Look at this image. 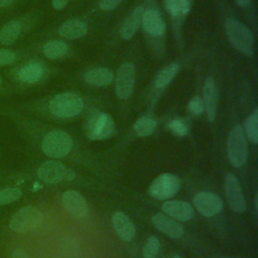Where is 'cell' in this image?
<instances>
[{
	"instance_id": "16",
	"label": "cell",
	"mask_w": 258,
	"mask_h": 258,
	"mask_svg": "<svg viewBox=\"0 0 258 258\" xmlns=\"http://www.w3.org/2000/svg\"><path fill=\"white\" fill-rule=\"evenodd\" d=\"M112 226L117 235L124 241H131L135 236V226L122 212H116L112 216Z\"/></svg>"
},
{
	"instance_id": "10",
	"label": "cell",
	"mask_w": 258,
	"mask_h": 258,
	"mask_svg": "<svg viewBox=\"0 0 258 258\" xmlns=\"http://www.w3.org/2000/svg\"><path fill=\"white\" fill-rule=\"evenodd\" d=\"M225 191L231 209L237 213H244L246 211V202L240 183L232 173H228L225 177Z\"/></svg>"
},
{
	"instance_id": "15",
	"label": "cell",
	"mask_w": 258,
	"mask_h": 258,
	"mask_svg": "<svg viewBox=\"0 0 258 258\" xmlns=\"http://www.w3.org/2000/svg\"><path fill=\"white\" fill-rule=\"evenodd\" d=\"M141 23L144 30L152 36H161L165 31V23L160 13L155 9L144 11Z\"/></svg>"
},
{
	"instance_id": "11",
	"label": "cell",
	"mask_w": 258,
	"mask_h": 258,
	"mask_svg": "<svg viewBox=\"0 0 258 258\" xmlns=\"http://www.w3.org/2000/svg\"><path fill=\"white\" fill-rule=\"evenodd\" d=\"M196 209L205 217H213L223 210L222 200L214 192L201 191L194 198Z\"/></svg>"
},
{
	"instance_id": "6",
	"label": "cell",
	"mask_w": 258,
	"mask_h": 258,
	"mask_svg": "<svg viewBox=\"0 0 258 258\" xmlns=\"http://www.w3.org/2000/svg\"><path fill=\"white\" fill-rule=\"evenodd\" d=\"M75 175L76 173L73 169L55 160H47L43 162L37 170V176L46 183L73 180Z\"/></svg>"
},
{
	"instance_id": "23",
	"label": "cell",
	"mask_w": 258,
	"mask_h": 258,
	"mask_svg": "<svg viewBox=\"0 0 258 258\" xmlns=\"http://www.w3.org/2000/svg\"><path fill=\"white\" fill-rule=\"evenodd\" d=\"M43 75V68L37 62H29L19 71V79L25 83L37 82Z\"/></svg>"
},
{
	"instance_id": "14",
	"label": "cell",
	"mask_w": 258,
	"mask_h": 258,
	"mask_svg": "<svg viewBox=\"0 0 258 258\" xmlns=\"http://www.w3.org/2000/svg\"><path fill=\"white\" fill-rule=\"evenodd\" d=\"M162 211L178 221H188L195 214L191 205L182 201H167L162 204Z\"/></svg>"
},
{
	"instance_id": "33",
	"label": "cell",
	"mask_w": 258,
	"mask_h": 258,
	"mask_svg": "<svg viewBox=\"0 0 258 258\" xmlns=\"http://www.w3.org/2000/svg\"><path fill=\"white\" fill-rule=\"evenodd\" d=\"M122 0H100L99 1V6L102 10L109 11L115 9L121 2Z\"/></svg>"
},
{
	"instance_id": "13",
	"label": "cell",
	"mask_w": 258,
	"mask_h": 258,
	"mask_svg": "<svg viewBox=\"0 0 258 258\" xmlns=\"http://www.w3.org/2000/svg\"><path fill=\"white\" fill-rule=\"evenodd\" d=\"M153 226L172 239H178L183 234V227L166 215L157 213L152 217Z\"/></svg>"
},
{
	"instance_id": "39",
	"label": "cell",
	"mask_w": 258,
	"mask_h": 258,
	"mask_svg": "<svg viewBox=\"0 0 258 258\" xmlns=\"http://www.w3.org/2000/svg\"><path fill=\"white\" fill-rule=\"evenodd\" d=\"M173 258H180V257H178V256H175V257H173Z\"/></svg>"
},
{
	"instance_id": "32",
	"label": "cell",
	"mask_w": 258,
	"mask_h": 258,
	"mask_svg": "<svg viewBox=\"0 0 258 258\" xmlns=\"http://www.w3.org/2000/svg\"><path fill=\"white\" fill-rule=\"evenodd\" d=\"M16 58L13 51L9 49H0V66H7L12 63Z\"/></svg>"
},
{
	"instance_id": "34",
	"label": "cell",
	"mask_w": 258,
	"mask_h": 258,
	"mask_svg": "<svg viewBox=\"0 0 258 258\" xmlns=\"http://www.w3.org/2000/svg\"><path fill=\"white\" fill-rule=\"evenodd\" d=\"M69 0H52V7L56 10H60L66 7Z\"/></svg>"
},
{
	"instance_id": "28",
	"label": "cell",
	"mask_w": 258,
	"mask_h": 258,
	"mask_svg": "<svg viewBox=\"0 0 258 258\" xmlns=\"http://www.w3.org/2000/svg\"><path fill=\"white\" fill-rule=\"evenodd\" d=\"M22 195V191L17 187H7L0 189V206L7 205L18 200Z\"/></svg>"
},
{
	"instance_id": "26",
	"label": "cell",
	"mask_w": 258,
	"mask_h": 258,
	"mask_svg": "<svg viewBox=\"0 0 258 258\" xmlns=\"http://www.w3.org/2000/svg\"><path fill=\"white\" fill-rule=\"evenodd\" d=\"M156 127V122L150 117H141L139 118L133 126L135 133L140 137H146L153 133Z\"/></svg>"
},
{
	"instance_id": "29",
	"label": "cell",
	"mask_w": 258,
	"mask_h": 258,
	"mask_svg": "<svg viewBox=\"0 0 258 258\" xmlns=\"http://www.w3.org/2000/svg\"><path fill=\"white\" fill-rule=\"evenodd\" d=\"M159 251V241L156 237H149L143 246V257L144 258H155Z\"/></svg>"
},
{
	"instance_id": "31",
	"label": "cell",
	"mask_w": 258,
	"mask_h": 258,
	"mask_svg": "<svg viewBox=\"0 0 258 258\" xmlns=\"http://www.w3.org/2000/svg\"><path fill=\"white\" fill-rule=\"evenodd\" d=\"M188 110L190 113L196 114V115H200L204 112L205 110V106H204V102L203 100L196 96L194 98H191V100L188 103Z\"/></svg>"
},
{
	"instance_id": "12",
	"label": "cell",
	"mask_w": 258,
	"mask_h": 258,
	"mask_svg": "<svg viewBox=\"0 0 258 258\" xmlns=\"http://www.w3.org/2000/svg\"><path fill=\"white\" fill-rule=\"evenodd\" d=\"M68 212L77 218H83L88 213V205L84 197L76 190H67L61 197Z\"/></svg>"
},
{
	"instance_id": "18",
	"label": "cell",
	"mask_w": 258,
	"mask_h": 258,
	"mask_svg": "<svg viewBox=\"0 0 258 258\" xmlns=\"http://www.w3.org/2000/svg\"><path fill=\"white\" fill-rule=\"evenodd\" d=\"M58 33L68 39L80 38L87 33V25L80 19L71 18L59 26Z\"/></svg>"
},
{
	"instance_id": "8",
	"label": "cell",
	"mask_w": 258,
	"mask_h": 258,
	"mask_svg": "<svg viewBox=\"0 0 258 258\" xmlns=\"http://www.w3.org/2000/svg\"><path fill=\"white\" fill-rule=\"evenodd\" d=\"M180 187L179 178L171 173H162L158 175L149 185L148 194L159 201L167 200L173 197Z\"/></svg>"
},
{
	"instance_id": "20",
	"label": "cell",
	"mask_w": 258,
	"mask_h": 258,
	"mask_svg": "<svg viewBox=\"0 0 258 258\" xmlns=\"http://www.w3.org/2000/svg\"><path fill=\"white\" fill-rule=\"evenodd\" d=\"M191 0H164L166 10L171 14L175 25L179 24L190 9Z\"/></svg>"
},
{
	"instance_id": "1",
	"label": "cell",
	"mask_w": 258,
	"mask_h": 258,
	"mask_svg": "<svg viewBox=\"0 0 258 258\" xmlns=\"http://www.w3.org/2000/svg\"><path fill=\"white\" fill-rule=\"evenodd\" d=\"M225 28L232 44L244 54L252 55L254 39L251 31L235 18H227Z\"/></svg>"
},
{
	"instance_id": "4",
	"label": "cell",
	"mask_w": 258,
	"mask_h": 258,
	"mask_svg": "<svg viewBox=\"0 0 258 258\" xmlns=\"http://www.w3.org/2000/svg\"><path fill=\"white\" fill-rule=\"evenodd\" d=\"M227 150L230 163L234 167H241L245 164L248 156V146L244 131L240 125L235 126L229 133Z\"/></svg>"
},
{
	"instance_id": "2",
	"label": "cell",
	"mask_w": 258,
	"mask_h": 258,
	"mask_svg": "<svg viewBox=\"0 0 258 258\" xmlns=\"http://www.w3.org/2000/svg\"><path fill=\"white\" fill-rule=\"evenodd\" d=\"M73 148L71 136L61 131L53 130L44 135L41 141V149L49 157L61 158L70 153Z\"/></svg>"
},
{
	"instance_id": "30",
	"label": "cell",
	"mask_w": 258,
	"mask_h": 258,
	"mask_svg": "<svg viewBox=\"0 0 258 258\" xmlns=\"http://www.w3.org/2000/svg\"><path fill=\"white\" fill-rule=\"evenodd\" d=\"M168 127L175 135L180 136V137L186 135L187 130H188L187 125L180 119H174V120L170 121L168 124Z\"/></svg>"
},
{
	"instance_id": "21",
	"label": "cell",
	"mask_w": 258,
	"mask_h": 258,
	"mask_svg": "<svg viewBox=\"0 0 258 258\" xmlns=\"http://www.w3.org/2000/svg\"><path fill=\"white\" fill-rule=\"evenodd\" d=\"M113 81V73L107 68L94 69L86 73L85 82L92 86L102 87L111 84Z\"/></svg>"
},
{
	"instance_id": "7",
	"label": "cell",
	"mask_w": 258,
	"mask_h": 258,
	"mask_svg": "<svg viewBox=\"0 0 258 258\" xmlns=\"http://www.w3.org/2000/svg\"><path fill=\"white\" fill-rule=\"evenodd\" d=\"M41 219V213L37 208L33 206H25L13 215L9 227L16 233H25L38 226Z\"/></svg>"
},
{
	"instance_id": "17",
	"label": "cell",
	"mask_w": 258,
	"mask_h": 258,
	"mask_svg": "<svg viewBox=\"0 0 258 258\" xmlns=\"http://www.w3.org/2000/svg\"><path fill=\"white\" fill-rule=\"evenodd\" d=\"M204 106L207 112V117L210 122H213L216 118L218 92L213 78L209 77L204 85Z\"/></svg>"
},
{
	"instance_id": "25",
	"label": "cell",
	"mask_w": 258,
	"mask_h": 258,
	"mask_svg": "<svg viewBox=\"0 0 258 258\" xmlns=\"http://www.w3.org/2000/svg\"><path fill=\"white\" fill-rule=\"evenodd\" d=\"M178 70L179 67L177 63H171L165 67L156 75L154 79V86L159 89L166 87L170 83V81L175 77Z\"/></svg>"
},
{
	"instance_id": "27",
	"label": "cell",
	"mask_w": 258,
	"mask_h": 258,
	"mask_svg": "<svg viewBox=\"0 0 258 258\" xmlns=\"http://www.w3.org/2000/svg\"><path fill=\"white\" fill-rule=\"evenodd\" d=\"M245 132L248 139L254 143H258V110L256 109L245 121Z\"/></svg>"
},
{
	"instance_id": "22",
	"label": "cell",
	"mask_w": 258,
	"mask_h": 258,
	"mask_svg": "<svg viewBox=\"0 0 258 258\" xmlns=\"http://www.w3.org/2000/svg\"><path fill=\"white\" fill-rule=\"evenodd\" d=\"M21 24L17 20H12L4 24L0 29V43L4 45L12 44L20 35Z\"/></svg>"
},
{
	"instance_id": "19",
	"label": "cell",
	"mask_w": 258,
	"mask_h": 258,
	"mask_svg": "<svg viewBox=\"0 0 258 258\" xmlns=\"http://www.w3.org/2000/svg\"><path fill=\"white\" fill-rule=\"evenodd\" d=\"M143 12H144L143 7L138 6L133 10L131 15L127 17V19L124 21L120 30V34L124 39H129L136 33L141 23Z\"/></svg>"
},
{
	"instance_id": "37",
	"label": "cell",
	"mask_w": 258,
	"mask_h": 258,
	"mask_svg": "<svg viewBox=\"0 0 258 258\" xmlns=\"http://www.w3.org/2000/svg\"><path fill=\"white\" fill-rule=\"evenodd\" d=\"M249 1H250V0H236L237 4H238V5H240V6H242V7L247 6V5H248V3H249Z\"/></svg>"
},
{
	"instance_id": "40",
	"label": "cell",
	"mask_w": 258,
	"mask_h": 258,
	"mask_svg": "<svg viewBox=\"0 0 258 258\" xmlns=\"http://www.w3.org/2000/svg\"><path fill=\"white\" fill-rule=\"evenodd\" d=\"M0 85H1V77H0Z\"/></svg>"
},
{
	"instance_id": "24",
	"label": "cell",
	"mask_w": 258,
	"mask_h": 258,
	"mask_svg": "<svg viewBox=\"0 0 258 258\" xmlns=\"http://www.w3.org/2000/svg\"><path fill=\"white\" fill-rule=\"evenodd\" d=\"M68 51V44L61 40H49L43 45V53L48 58H59Z\"/></svg>"
},
{
	"instance_id": "5",
	"label": "cell",
	"mask_w": 258,
	"mask_h": 258,
	"mask_svg": "<svg viewBox=\"0 0 258 258\" xmlns=\"http://www.w3.org/2000/svg\"><path fill=\"white\" fill-rule=\"evenodd\" d=\"M115 123L113 118L104 112L94 114L87 123L86 134L91 140H104L113 135Z\"/></svg>"
},
{
	"instance_id": "38",
	"label": "cell",
	"mask_w": 258,
	"mask_h": 258,
	"mask_svg": "<svg viewBox=\"0 0 258 258\" xmlns=\"http://www.w3.org/2000/svg\"><path fill=\"white\" fill-rule=\"evenodd\" d=\"M255 210H256V212L258 211V197L257 196L255 198Z\"/></svg>"
},
{
	"instance_id": "3",
	"label": "cell",
	"mask_w": 258,
	"mask_h": 258,
	"mask_svg": "<svg viewBox=\"0 0 258 258\" xmlns=\"http://www.w3.org/2000/svg\"><path fill=\"white\" fill-rule=\"evenodd\" d=\"M84 102L76 94L62 93L51 99L48 104L50 113L59 118H71L82 112Z\"/></svg>"
},
{
	"instance_id": "36",
	"label": "cell",
	"mask_w": 258,
	"mask_h": 258,
	"mask_svg": "<svg viewBox=\"0 0 258 258\" xmlns=\"http://www.w3.org/2000/svg\"><path fill=\"white\" fill-rule=\"evenodd\" d=\"M13 2V0H0V7H6L10 5Z\"/></svg>"
},
{
	"instance_id": "35",
	"label": "cell",
	"mask_w": 258,
	"mask_h": 258,
	"mask_svg": "<svg viewBox=\"0 0 258 258\" xmlns=\"http://www.w3.org/2000/svg\"><path fill=\"white\" fill-rule=\"evenodd\" d=\"M12 258H29V256L23 250L16 249L12 254Z\"/></svg>"
},
{
	"instance_id": "9",
	"label": "cell",
	"mask_w": 258,
	"mask_h": 258,
	"mask_svg": "<svg viewBox=\"0 0 258 258\" xmlns=\"http://www.w3.org/2000/svg\"><path fill=\"white\" fill-rule=\"evenodd\" d=\"M135 83V69L130 62H124L121 64L117 72L115 80L116 94L120 99H128L134 89Z\"/></svg>"
}]
</instances>
